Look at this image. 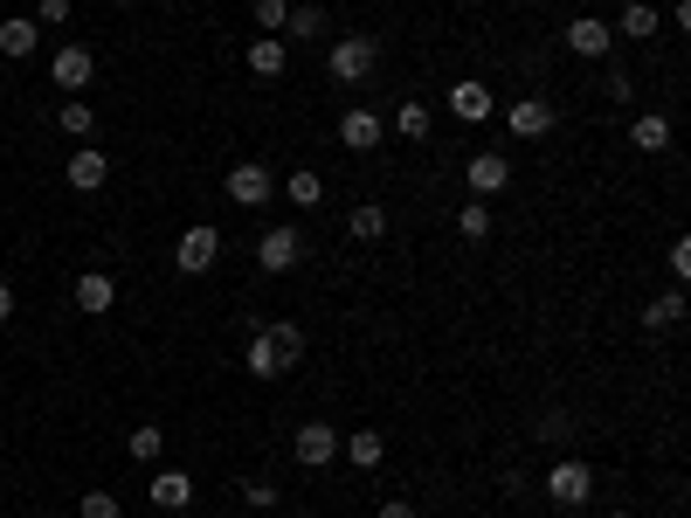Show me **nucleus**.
I'll return each instance as SVG.
<instances>
[{"label":"nucleus","instance_id":"17","mask_svg":"<svg viewBox=\"0 0 691 518\" xmlns=\"http://www.w3.org/2000/svg\"><path fill=\"white\" fill-rule=\"evenodd\" d=\"M104 180H111V159L98 153V145H90V153H69V187H104Z\"/></svg>","mask_w":691,"mask_h":518},{"label":"nucleus","instance_id":"33","mask_svg":"<svg viewBox=\"0 0 691 518\" xmlns=\"http://www.w3.org/2000/svg\"><path fill=\"white\" fill-rule=\"evenodd\" d=\"M574 429H567V415H560V409H547V415H539V442H567Z\"/></svg>","mask_w":691,"mask_h":518},{"label":"nucleus","instance_id":"30","mask_svg":"<svg viewBox=\"0 0 691 518\" xmlns=\"http://www.w3.org/2000/svg\"><path fill=\"white\" fill-rule=\"evenodd\" d=\"M242 505L270 511V505H277V484H270V477H242Z\"/></svg>","mask_w":691,"mask_h":518},{"label":"nucleus","instance_id":"26","mask_svg":"<svg viewBox=\"0 0 691 518\" xmlns=\"http://www.w3.org/2000/svg\"><path fill=\"white\" fill-rule=\"evenodd\" d=\"M55 125H63V132H69V139H90V125H98V111H90L84 98H69L63 111H55Z\"/></svg>","mask_w":691,"mask_h":518},{"label":"nucleus","instance_id":"31","mask_svg":"<svg viewBox=\"0 0 691 518\" xmlns=\"http://www.w3.org/2000/svg\"><path fill=\"white\" fill-rule=\"evenodd\" d=\"M284 14H291V0H256V28L264 35H284Z\"/></svg>","mask_w":691,"mask_h":518},{"label":"nucleus","instance_id":"23","mask_svg":"<svg viewBox=\"0 0 691 518\" xmlns=\"http://www.w3.org/2000/svg\"><path fill=\"white\" fill-rule=\"evenodd\" d=\"M291 208H319V200H325V180L319 173H311V166H297V173H291Z\"/></svg>","mask_w":691,"mask_h":518},{"label":"nucleus","instance_id":"40","mask_svg":"<svg viewBox=\"0 0 691 518\" xmlns=\"http://www.w3.org/2000/svg\"><path fill=\"white\" fill-rule=\"evenodd\" d=\"M609 518H629V511H609Z\"/></svg>","mask_w":691,"mask_h":518},{"label":"nucleus","instance_id":"6","mask_svg":"<svg viewBox=\"0 0 691 518\" xmlns=\"http://www.w3.org/2000/svg\"><path fill=\"white\" fill-rule=\"evenodd\" d=\"M229 200H235V208H264V200H270V166L264 159L229 166Z\"/></svg>","mask_w":691,"mask_h":518},{"label":"nucleus","instance_id":"21","mask_svg":"<svg viewBox=\"0 0 691 518\" xmlns=\"http://www.w3.org/2000/svg\"><path fill=\"white\" fill-rule=\"evenodd\" d=\"M284 35H291V42H319V35H325V8H291Z\"/></svg>","mask_w":691,"mask_h":518},{"label":"nucleus","instance_id":"3","mask_svg":"<svg viewBox=\"0 0 691 518\" xmlns=\"http://www.w3.org/2000/svg\"><path fill=\"white\" fill-rule=\"evenodd\" d=\"M547 497H553V505H588V497H594V470L581 464V456H567V464H553L547 470Z\"/></svg>","mask_w":691,"mask_h":518},{"label":"nucleus","instance_id":"11","mask_svg":"<svg viewBox=\"0 0 691 518\" xmlns=\"http://www.w3.org/2000/svg\"><path fill=\"white\" fill-rule=\"evenodd\" d=\"M506 125H512L519 139H547V132H553V104H547V98H519V104L506 111Z\"/></svg>","mask_w":691,"mask_h":518},{"label":"nucleus","instance_id":"1","mask_svg":"<svg viewBox=\"0 0 691 518\" xmlns=\"http://www.w3.org/2000/svg\"><path fill=\"white\" fill-rule=\"evenodd\" d=\"M242 360H249L256 380H277V374H291V366L305 360V332H297L291 319H277V325H264L249 339V353H242Z\"/></svg>","mask_w":691,"mask_h":518},{"label":"nucleus","instance_id":"35","mask_svg":"<svg viewBox=\"0 0 691 518\" xmlns=\"http://www.w3.org/2000/svg\"><path fill=\"white\" fill-rule=\"evenodd\" d=\"M670 276H678V284L691 276V243H684V235H678V243H670Z\"/></svg>","mask_w":691,"mask_h":518},{"label":"nucleus","instance_id":"16","mask_svg":"<svg viewBox=\"0 0 691 518\" xmlns=\"http://www.w3.org/2000/svg\"><path fill=\"white\" fill-rule=\"evenodd\" d=\"M567 49H574V55H609V49H615V28H602L594 14H581V22L567 28Z\"/></svg>","mask_w":691,"mask_h":518},{"label":"nucleus","instance_id":"37","mask_svg":"<svg viewBox=\"0 0 691 518\" xmlns=\"http://www.w3.org/2000/svg\"><path fill=\"white\" fill-rule=\"evenodd\" d=\"M381 518H415V505H408V497H387V505H381Z\"/></svg>","mask_w":691,"mask_h":518},{"label":"nucleus","instance_id":"38","mask_svg":"<svg viewBox=\"0 0 691 518\" xmlns=\"http://www.w3.org/2000/svg\"><path fill=\"white\" fill-rule=\"evenodd\" d=\"M8 319H14V290L0 284V325H8Z\"/></svg>","mask_w":691,"mask_h":518},{"label":"nucleus","instance_id":"9","mask_svg":"<svg viewBox=\"0 0 691 518\" xmlns=\"http://www.w3.org/2000/svg\"><path fill=\"white\" fill-rule=\"evenodd\" d=\"M49 77L63 83V90H84L90 77H98V55H90L84 42H69V49H55V63H49Z\"/></svg>","mask_w":691,"mask_h":518},{"label":"nucleus","instance_id":"28","mask_svg":"<svg viewBox=\"0 0 691 518\" xmlns=\"http://www.w3.org/2000/svg\"><path fill=\"white\" fill-rule=\"evenodd\" d=\"M457 229L471 235V243H484V235H491V208H484V200H471V208L457 215Z\"/></svg>","mask_w":691,"mask_h":518},{"label":"nucleus","instance_id":"20","mask_svg":"<svg viewBox=\"0 0 691 518\" xmlns=\"http://www.w3.org/2000/svg\"><path fill=\"white\" fill-rule=\"evenodd\" d=\"M615 28H623L629 42H650V35H657L664 22H657V8H650V0H629V8H623V22H615Z\"/></svg>","mask_w":691,"mask_h":518},{"label":"nucleus","instance_id":"27","mask_svg":"<svg viewBox=\"0 0 691 518\" xmlns=\"http://www.w3.org/2000/svg\"><path fill=\"white\" fill-rule=\"evenodd\" d=\"M395 132H401V139H428V104L408 98V104L395 111Z\"/></svg>","mask_w":691,"mask_h":518},{"label":"nucleus","instance_id":"5","mask_svg":"<svg viewBox=\"0 0 691 518\" xmlns=\"http://www.w3.org/2000/svg\"><path fill=\"white\" fill-rule=\"evenodd\" d=\"M291 456L305 470H325L332 456H340V429H325V422H305V429H297V442H291Z\"/></svg>","mask_w":691,"mask_h":518},{"label":"nucleus","instance_id":"39","mask_svg":"<svg viewBox=\"0 0 691 518\" xmlns=\"http://www.w3.org/2000/svg\"><path fill=\"white\" fill-rule=\"evenodd\" d=\"M111 8H132V0H111Z\"/></svg>","mask_w":691,"mask_h":518},{"label":"nucleus","instance_id":"22","mask_svg":"<svg viewBox=\"0 0 691 518\" xmlns=\"http://www.w3.org/2000/svg\"><path fill=\"white\" fill-rule=\"evenodd\" d=\"M629 139H637L643 153H664V145H670V118H657V111H643V118L629 125Z\"/></svg>","mask_w":691,"mask_h":518},{"label":"nucleus","instance_id":"10","mask_svg":"<svg viewBox=\"0 0 691 518\" xmlns=\"http://www.w3.org/2000/svg\"><path fill=\"white\" fill-rule=\"evenodd\" d=\"M242 63H249V77H284V63H291V42H277V35H256L249 49H242Z\"/></svg>","mask_w":691,"mask_h":518},{"label":"nucleus","instance_id":"15","mask_svg":"<svg viewBox=\"0 0 691 518\" xmlns=\"http://www.w3.org/2000/svg\"><path fill=\"white\" fill-rule=\"evenodd\" d=\"M450 111H457L463 125H477V118H491V111H498V98L471 77V83H457V90H450Z\"/></svg>","mask_w":691,"mask_h":518},{"label":"nucleus","instance_id":"7","mask_svg":"<svg viewBox=\"0 0 691 518\" xmlns=\"http://www.w3.org/2000/svg\"><path fill=\"white\" fill-rule=\"evenodd\" d=\"M215 256H221V235H215V229H187V235H180V249H174V263H180L187 276H208V270H215Z\"/></svg>","mask_w":691,"mask_h":518},{"label":"nucleus","instance_id":"18","mask_svg":"<svg viewBox=\"0 0 691 518\" xmlns=\"http://www.w3.org/2000/svg\"><path fill=\"white\" fill-rule=\"evenodd\" d=\"M35 42H42V28H35L28 14H14V22H0V55H14V63H22V55H35Z\"/></svg>","mask_w":691,"mask_h":518},{"label":"nucleus","instance_id":"29","mask_svg":"<svg viewBox=\"0 0 691 518\" xmlns=\"http://www.w3.org/2000/svg\"><path fill=\"white\" fill-rule=\"evenodd\" d=\"M125 450H132L139 464H153V456L166 450V429H132V442H125Z\"/></svg>","mask_w":691,"mask_h":518},{"label":"nucleus","instance_id":"25","mask_svg":"<svg viewBox=\"0 0 691 518\" xmlns=\"http://www.w3.org/2000/svg\"><path fill=\"white\" fill-rule=\"evenodd\" d=\"M678 319H684V298H678V290H670V298H650V311H643L650 332H678Z\"/></svg>","mask_w":691,"mask_h":518},{"label":"nucleus","instance_id":"36","mask_svg":"<svg viewBox=\"0 0 691 518\" xmlns=\"http://www.w3.org/2000/svg\"><path fill=\"white\" fill-rule=\"evenodd\" d=\"M42 22H49V28H63V22H69V0H42Z\"/></svg>","mask_w":691,"mask_h":518},{"label":"nucleus","instance_id":"14","mask_svg":"<svg viewBox=\"0 0 691 518\" xmlns=\"http://www.w3.org/2000/svg\"><path fill=\"white\" fill-rule=\"evenodd\" d=\"M153 505L159 511H187V505H194V477H187V470H159L153 477Z\"/></svg>","mask_w":691,"mask_h":518},{"label":"nucleus","instance_id":"4","mask_svg":"<svg viewBox=\"0 0 691 518\" xmlns=\"http://www.w3.org/2000/svg\"><path fill=\"white\" fill-rule=\"evenodd\" d=\"M297 256H305V235H297L291 221H284V229H264V235H256V263H264L270 276L297 270Z\"/></svg>","mask_w":691,"mask_h":518},{"label":"nucleus","instance_id":"2","mask_svg":"<svg viewBox=\"0 0 691 518\" xmlns=\"http://www.w3.org/2000/svg\"><path fill=\"white\" fill-rule=\"evenodd\" d=\"M325 63H332V77H340V83H367L373 63H381V42H373V35H340Z\"/></svg>","mask_w":691,"mask_h":518},{"label":"nucleus","instance_id":"8","mask_svg":"<svg viewBox=\"0 0 691 518\" xmlns=\"http://www.w3.org/2000/svg\"><path fill=\"white\" fill-rule=\"evenodd\" d=\"M463 180H471V194H477V200H491V194L512 180V159H506V153H471V166H463Z\"/></svg>","mask_w":691,"mask_h":518},{"label":"nucleus","instance_id":"19","mask_svg":"<svg viewBox=\"0 0 691 518\" xmlns=\"http://www.w3.org/2000/svg\"><path fill=\"white\" fill-rule=\"evenodd\" d=\"M346 456H353L360 470H381V456H387V436H381V429H353V436H346Z\"/></svg>","mask_w":691,"mask_h":518},{"label":"nucleus","instance_id":"41","mask_svg":"<svg viewBox=\"0 0 691 518\" xmlns=\"http://www.w3.org/2000/svg\"><path fill=\"white\" fill-rule=\"evenodd\" d=\"M526 8H539V0H526Z\"/></svg>","mask_w":691,"mask_h":518},{"label":"nucleus","instance_id":"13","mask_svg":"<svg viewBox=\"0 0 691 518\" xmlns=\"http://www.w3.org/2000/svg\"><path fill=\"white\" fill-rule=\"evenodd\" d=\"M340 145H346V153H373V145H381V118H373V111H346V118H340Z\"/></svg>","mask_w":691,"mask_h":518},{"label":"nucleus","instance_id":"32","mask_svg":"<svg viewBox=\"0 0 691 518\" xmlns=\"http://www.w3.org/2000/svg\"><path fill=\"white\" fill-rule=\"evenodd\" d=\"M77 511H84V518H118V497H111V491H84Z\"/></svg>","mask_w":691,"mask_h":518},{"label":"nucleus","instance_id":"24","mask_svg":"<svg viewBox=\"0 0 691 518\" xmlns=\"http://www.w3.org/2000/svg\"><path fill=\"white\" fill-rule=\"evenodd\" d=\"M346 229L360 235V243H381V235H387V208H373V200H367V208L346 215Z\"/></svg>","mask_w":691,"mask_h":518},{"label":"nucleus","instance_id":"34","mask_svg":"<svg viewBox=\"0 0 691 518\" xmlns=\"http://www.w3.org/2000/svg\"><path fill=\"white\" fill-rule=\"evenodd\" d=\"M637 98V83H629V69H609V104H629Z\"/></svg>","mask_w":691,"mask_h":518},{"label":"nucleus","instance_id":"12","mask_svg":"<svg viewBox=\"0 0 691 518\" xmlns=\"http://www.w3.org/2000/svg\"><path fill=\"white\" fill-rule=\"evenodd\" d=\"M111 305H118V284H111L104 270H84V276H77V311H90V319H104Z\"/></svg>","mask_w":691,"mask_h":518}]
</instances>
